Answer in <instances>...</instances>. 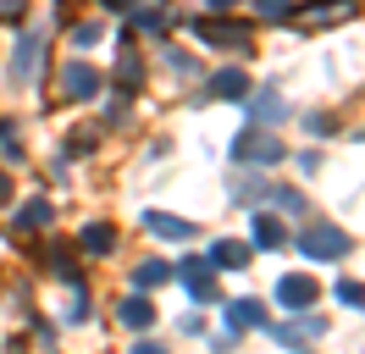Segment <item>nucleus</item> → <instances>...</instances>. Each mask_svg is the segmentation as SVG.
Returning a JSON list of instances; mask_svg holds the SVG:
<instances>
[{
	"label": "nucleus",
	"mask_w": 365,
	"mask_h": 354,
	"mask_svg": "<svg viewBox=\"0 0 365 354\" xmlns=\"http://www.w3.org/2000/svg\"><path fill=\"white\" fill-rule=\"evenodd\" d=\"M61 88H67V100H94L100 88H106V78L94 72V66H83V61H72L67 72H61Z\"/></svg>",
	"instance_id": "20e7f679"
},
{
	"label": "nucleus",
	"mask_w": 365,
	"mask_h": 354,
	"mask_svg": "<svg viewBox=\"0 0 365 354\" xmlns=\"http://www.w3.org/2000/svg\"><path fill=\"white\" fill-rule=\"evenodd\" d=\"M282 138H272V133H260V128H244L238 138H232V161H260V166H277L282 161Z\"/></svg>",
	"instance_id": "f257e3e1"
},
{
	"label": "nucleus",
	"mask_w": 365,
	"mask_h": 354,
	"mask_svg": "<svg viewBox=\"0 0 365 354\" xmlns=\"http://www.w3.org/2000/svg\"><path fill=\"white\" fill-rule=\"evenodd\" d=\"M28 11V0H0V17H23Z\"/></svg>",
	"instance_id": "5701e85b"
},
{
	"label": "nucleus",
	"mask_w": 365,
	"mask_h": 354,
	"mask_svg": "<svg viewBox=\"0 0 365 354\" xmlns=\"http://www.w3.org/2000/svg\"><path fill=\"white\" fill-rule=\"evenodd\" d=\"M255 11H260V17H272V22H282L288 11H294V0H255Z\"/></svg>",
	"instance_id": "f3484780"
},
{
	"label": "nucleus",
	"mask_w": 365,
	"mask_h": 354,
	"mask_svg": "<svg viewBox=\"0 0 365 354\" xmlns=\"http://www.w3.org/2000/svg\"><path fill=\"white\" fill-rule=\"evenodd\" d=\"M138 84H144V61H138L133 50H122V61H116V88H122V94H138Z\"/></svg>",
	"instance_id": "1a4fd4ad"
},
{
	"label": "nucleus",
	"mask_w": 365,
	"mask_h": 354,
	"mask_svg": "<svg viewBox=\"0 0 365 354\" xmlns=\"http://www.w3.org/2000/svg\"><path fill=\"white\" fill-rule=\"evenodd\" d=\"M133 28H144V34L166 28V6H144V11H133Z\"/></svg>",
	"instance_id": "2eb2a0df"
},
{
	"label": "nucleus",
	"mask_w": 365,
	"mask_h": 354,
	"mask_svg": "<svg viewBox=\"0 0 365 354\" xmlns=\"http://www.w3.org/2000/svg\"><path fill=\"white\" fill-rule=\"evenodd\" d=\"M277 299H282L288 310H299V305L316 299V283H310V277H282V283H277Z\"/></svg>",
	"instance_id": "0eeeda50"
},
{
	"label": "nucleus",
	"mask_w": 365,
	"mask_h": 354,
	"mask_svg": "<svg viewBox=\"0 0 365 354\" xmlns=\"http://www.w3.org/2000/svg\"><path fill=\"white\" fill-rule=\"evenodd\" d=\"M244 255H250L244 243H216V261L222 266H244Z\"/></svg>",
	"instance_id": "6ab92c4d"
},
{
	"label": "nucleus",
	"mask_w": 365,
	"mask_h": 354,
	"mask_svg": "<svg viewBox=\"0 0 365 354\" xmlns=\"http://www.w3.org/2000/svg\"><path fill=\"white\" fill-rule=\"evenodd\" d=\"M343 17H354V0H338V6H310L304 11V28H327V22H343Z\"/></svg>",
	"instance_id": "6e6552de"
},
{
	"label": "nucleus",
	"mask_w": 365,
	"mask_h": 354,
	"mask_svg": "<svg viewBox=\"0 0 365 354\" xmlns=\"http://www.w3.org/2000/svg\"><path fill=\"white\" fill-rule=\"evenodd\" d=\"M232 321H238V327H255V321H260V305H255V299H238V305H232Z\"/></svg>",
	"instance_id": "a211bd4d"
},
{
	"label": "nucleus",
	"mask_w": 365,
	"mask_h": 354,
	"mask_svg": "<svg viewBox=\"0 0 365 354\" xmlns=\"http://www.w3.org/2000/svg\"><path fill=\"white\" fill-rule=\"evenodd\" d=\"M122 321H128V327H150V321H155L150 299H128V305H122Z\"/></svg>",
	"instance_id": "f8f14e48"
},
{
	"label": "nucleus",
	"mask_w": 365,
	"mask_h": 354,
	"mask_svg": "<svg viewBox=\"0 0 365 354\" xmlns=\"http://www.w3.org/2000/svg\"><path fill=\"white\" fill-rule=\"evenodd\" d=\"M6 194H11V177H6V172H0V199H6Z\"/></svg>",
	"instance_id": "393cba45"
},
{
	"label": "nucleus",
	"mask_w": 365,
	"mask_h": 354,
	"mask_svg": "<svg viewBox=\"0 0 365 354\" xmlns=\"http://www.w3.org/2000/svg\"><path fill=\"white\" fill-rule=\"evenodd\" d=\"M133 354H166V349H155V343H138V349Z\"/></svg>",
	"instance_id": "b1692460"
},
{
	"label": "nucleus",
	"mask_w": 365,
	"mask_h": 354,
	"mask_svg": "<svg viewBox=\"0 0 365 354\" xmlns=\"http://www.w3.org/2000/svg\"><path fill=\"white\" fill-rule=\"evenodd\" d=\"M111 6H133V0H111Z\"/></svg>",
	"instance_id": "bb28decb"
},
{
	"label": "nucleus",
	"mask_w": 365,
	"mask_h": 354,
	"mask_svg": "<svg viewBox=\"0 0 365 354\" xmlns=\"http://www.w3.org/2000/svg\"><path fill=\"white\" fill-rule=\"evenodd\" d=\"M210 94H216V100H244V94H250V78H244L238 66H227V72L210 78Z\"/></svg>",
	"instance_id": "423d86ee"
},
{
	"label": "nucleus",
	"mask_w": 365,
	"mask_h": 354,
	"mask_svg": "<svg viewBox=\"0 0 365 354\" xmlns=\"http://www.w3.org/2000/svg\"><path fill=\"white\" fill-rule=\"evenodd\" d=\"M138 283H144V288L166 283V266H160V261H144V266H138Z\"/></svg>",
	"instance_id": "aec40b11"
},
{
	"label": "nucleus",
	"mask_w": 365,
	"mask_h": 354,
	"mask_svg": "<svg viewBox=\"0 0 365 354\" xmlns=\"http://www.w3.org/2000/svg\"><path fill=\"white\" fill-rule=\"evenodd\" d=\"M227 6H232V0H210V11H227Z\"/></svg>",
	"instance_id": "a878e982"
},
{
	"label": "nucleus",
	"mask_w": 365,
	"mask_h": 354,
	"mask_svg": "<svg viewBox=\"0 0 365 354\" xmlns=\"http://www.w3.org/2000/svg\"><path fill=\"white\" fill-rule=\"evenodd\" d=\"M144 227H150V233H160V238H188V233H194L188 221H178V216H160V211H150V216H144Z\"/></svg>",
	"instance_id": "9d476101"
},
{
	"label": "nucleus",
	"mask_w": 365,
	"mask_h": 354,
	"mask_svg": "<svg viewBox=\"0 0 365 354\" xmlns=\"http://www.w3.org/2000/svg\"><path fill=\"white\" fill-rule=\"evenodd\" d=\"M45 216H50V199H28L17 211V227H45Z\"/></svg>",
	"instance_id": "ddd939ff"
},
{
	"label": "nucleus",
	"mask_w": 365,
	"mask_h": 354,
	"mask_svg": "<svg viewBox=\"0 0 365 354\" xmlns=\"http://www.w3.org/2000/svg\"><path fill=\"white\" fill-rule=\"evenodd\" d=\"M200 39L232 44V50H250V28H238V22H200Z\"/></svg>",
	"instance_id": "39448f33"
},
{
	"label": "nucleus",
	"mask_w": 365,
	"mask_h": 354,
	"mask_svg": "<svg viewBox=\"0 0 365 354\" xmlns=\"http://www.w3.org/2000/svg\"><path fill=\"white\" fill-rule=\"evenodd\" d=\"M111 243H116V233H111V227H100V221H94V227H83V249H100V255H106Z\"/></svg>",
	"instance_id": "4468645a"
},
{
	"label": "nucleus",
	"mask_w": 365,
	"mask_h": 354,
	"mask_svg": "<svg viewBox=\"0 0 365 354\" xmlns=\"http://www.w3.org/2000/svg\"><path fill=\"white\" fill-rule=\"evenodd\" d=\"M304 255H310V261H338L343 249H349V233H338V227H327V221H316V227H310V233H304Z\"/></svg>",
	"instance_id": "7ed1b4c3"
},
{
	"label": "nucleus",
	"mask_w": 365,
	"mask_h": 354,
	"mask_svg": "<svg viewBox=\"0 0 365 354\" xmlns=\"http://www.w3.org/2000/svg\"><path fill=\"white\" fill-rule=\"evenodd\" d=\"M72 44H78V50H89V44H100V28H94V22H83V28H72Z\"/></svg>",
	"instance_id": "412c9836"
},
{
	"label": "nucleus",
	"mask_w": 365,
	"mask_h": 354,
	"mask_svg": "<svg viewBox=\"0 0 365 354\" xmlns=\"http://www.w3.org/2000/svg\"><path fill=\"white\" fill-rule=\"evenodd\" d=\"M39 56H45V39H39V34H23V39H17V50H11V66H6L11 88H28V84H34V66H39Z\"/></svg>",
	"instance_id": "f03ea898"
},
{
	"label": "nucleus",
	"mask_w": 365,
	"mask_h": 354,
	"mask_svg": "<svg viewBox=\"0 0 365 354\" xmlns=\"http://www.w3.org/2000/svg\"><path fill=\"white\" fill-rule=\"evenodd\" d=\"M282 238H288V233H282V221H277V216H255V243H266V249H277Z\"/></svg>",
	"instance_id": "9b49d317"
},
{
	"label": "nucleus",
	"mask_w": 365,
	"mask_h": 354,
	"mask_svg": "<svg viewBox=\"0 0 365 354\" xmlns=\"http://www.w3.org/2000/svg\"><path fill=\"white\" fill-rule=\"evenodd\" d=\"M338 299H343V305H365V288H360V283H343Z\"/></svg>",
	"instance_id": "4be33fe9"
},
{
	"label": "nucleus",
	"mask_w": 365,
	"mask_h": 354,
	"mask_svg": "<svg viewBox=\"0 0 365 354\" xmlns=\"http://www.w3.org/2000/svg\"><path fill=\"white\" fill-rule=\"evenodd\" d=\"M282 94H260V100H255V116H260V122H277V116H282Z\"/></svg>",
	"instance_id": "dca6fc26"
}]
</instances>
